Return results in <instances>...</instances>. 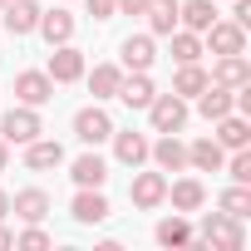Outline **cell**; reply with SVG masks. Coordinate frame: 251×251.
<instances>
[{"instance_id":"1","label":"cell","mask_w":251,"mask_h":251,"mask_svg":"<svg viewBox=\"0 0 251 251\" xmlns=\"http://www.w3.org/2000/svg\"><path fill=\"white\" fill-rule=\"evenodd\" d=\"M202 241H212V246H222V251H241V241H246V231H241V217L212 212V217L202 222Z\"/></svg>"},{"instance_id":"2","label":"cell","mask_w":251,"mask_h":251,"mask_svg":"<svg viewBox=\"0 0 251 251\" xmlns=\"http://www.w3.org/2000/svg\"><path fill=\"white\" fill-rule=\"evenodd\" d=\"M74 138H79V143H89V148H99L103 138H113V118H108L99 103L79 108V113H74Z\"/></svg>"},{"instance_id":"3","label":"cell","mask_w":251,"mask_h":251,"mask_svg":"<svg viewBox=\"0 0 251 251\" xmlns=\"http://www.w3.org/2000/svg\"><path fill=\"white\" fill-rule=\"evenodd\" d=\"M40 133H45V128H40V113H35L30 103H25V108H10L5 118H0V138H5V143H20V148H25V143L40 138Z\"/></svg>"},{"instance_id":"4","label":"cell","mask_w":251,"mask_h":251,"mask_svg":"<svg viewBox=\"0 0 251 251\" xmlns=\"http://www.w3.org/2000/svg\"><path fill=\"white\" fill-rule=\"evenodd\" d=\"M148 118H153V128H158V133H177L182 123H187V103H182L177 94H153Z\"/></svg>"},{"instance_id":"5","label":"cell","mask_w":251,"mask_h":251,"mask_svg":"<svg viewBox=\"0 0 251 251\" xmlns=\"http://www.w3.org/2000/svg\"><path fill=\"white\" fill-rule=\"evenodd\" d=\"M0 25H5L10 35H35L40 5H35V0H5V5H0Z\"/></svg>"},{"instance_id":"6","label":"cell","mask_w":251,"mask_h":251,"mask_svg":"<svg viewBox=\"0 0 251 251\" xmlns=\"http://www.w3.org/2000/svg\"><path fill=\"white\" fill-rule=\"evenodd\" d=\"M15 99L30 103V108H40V103L54 99V79L40 74V69H25V74H15Z\"/></svg>"},{"instance_id":"7","label":"cell","mask_w":251,"mask_h":251,"mask_svg":"<svg viewBox=\"0 0 251 251\" xmlns=\"http://www.w3.org/2000/svg\"><path fill=\"white\" fill-rule=\"evenodd\" d=\"M54 84H74V79H84V54L74 50V45H54V54H50V69H45Z\"/></svg>"},{"instance_id":"8","label":"cell","mask_w":251,"mask_h":251,"mask_svg":"<svg viewBox=\"0 0 251 251\" xmlns=\"http://www.w3.org/2000/svg\"><path fill=\"white\" fill-rule=\"evenodd\" d=\"M197 108H202V118H207V123H217V118L236 113V94H231L226 84H212V79H207V89L197 94Z\"/></svg>"},{"instance_id":"9","label":"cell","mask_w":251,"mask_h":251,"mask_svg":"<svg viewBox=\"0 0 251 251\" xmlns=\"http://www.w3.org/2000/svg\"><path fill=\"white\" fill-rule=\"evenodd\" d=\"M128 197H133V207L153 212L158 202H168V177H163V173H138L133 187H128Z\"/></svg>"},{"instance_id":"10","label":"cell","mask_w":251,"mask_h":251,"mask_svg":"<svg viewBox=\"0 0 251 251\" xmlns=\"http://www.w3.org/2000/svg\"><path fill=\"white\" fill-rule=\"evenodd\" d=\"M207 35H212V54H246V25H226V20H212L207 25Z\"/></svg>"},{"instance_id":"11","label":"cell","mask_w":251,"mask_h":251,"mask_svg":"<svg viewBox=\"0 0 251 251\" xmlns=\"http://www.w3.org/2000/svg\"><path fill=\"white\" fill-rule=\"evenodd\" d=\"M35 30L50 40V50H54V45H69V40H74V15L59 10V5H54V10H40V25H35Z\"/></svg>"},{"instance_id":"12","label":"cell","mask_w":251,"mask_h":251,"mask_svg":"<svg viewBox=\"0 0 251 251\" xmlns=\"http://www.w3.org/2000/svg\"><path fill=\"white\" fill-rule=\"evenodd\" d=\"M148 158H153L163 173H182V168H187V148H182L173 133H163L158 143H148Z\"/></svg>"},{"instance_id":"13","label":"cell","mask_w":251,"mask_h":251,"mask_svg":"<svg viewBox=\"0 0 251 251\" xmlns=\"http://www.w3.org/2000/svg\"><path fill=\"white\" fill-rule=\"evenodd\" d=\"M74 222H84V226H94V222H103L108 217V202H103V192L99 187H79V197H74Z\"/></svg>"},{"instance_id":"14","label":"cell","mask_w":251,"mask_h":251,"mask_svg":"<svg viewBox=\"0 0 251 251\" xmlns=\"http://www.w3.org/2000/svg\"><path fill=\"white\" fill-rule=\"evenodd\" d=\"M123 69H133V74L153 69V35H128L123 40Z\"/></svg>"},{"instance_id":"15","label":"cell","mask_w":251,"mask_h":251,"mask_svg":"<svg viewBox=\"0 0 251 251\" xmlns=\"http://www.w3.org/2000/svg\"><path fill=\"white\" fill-rule=\"evenodd\" d=\"M10 212H15L20 222H45V217H50V197H45L40 187H25V192H15Z\"/></svg>"},{"instance_id":"16","label":"cell","mask_w":251,"mask_h":251,"mask_svg":"<svg viewBox=\"0 0 251 251\" xmlns=\"http://www.w3.org/2000/svg\"><path fill=\"white\" fill-rule=\"evenodd\" d=\"M64 163V148L54 138H30L25 143V168H59Z\"/></svg>"},{"instance_id":"17","label":"cell","mask_w":251,"mask_h":251,"mask_svg":"<svg viewBox=\"0 0 251 251\" xmlns=\"http://www.w3.org/2000/svg\"><path fill=\"white\" fill-rule=\"evenodd\" d=\"M187 163H192L197 173H217V168L226 163V153H222V143H217V138H197V143L187 148Z\"/></svg>"},{"instance_id":"18","label":"cell","mask_w":251,"mask_h":251,"mask_svg":"<svg viewBox=\"0 0 251 251\" xmlns=\"http://www.w3.org/2000/svg\"><path fill=\"white\" fill-rule=\"evenodd\" d=\"M69 177H74L79 187H103V177H108V163H103L99 153H84V158H74Z\"/></svg>"},{"instance_id":"19","label":"cell","mask_w":251,"mask_h":251,"mask_svg":"<svg viewBox=\"0 0 251 251\" xmlns=\"http://www.w3.org/2000/svg\"><path fill=\"white\" fill-rule=\"evenodd\" d=\"M168 197H173V207H177V212H197V207L207 202V187H202L197 177H177V182L168 187Z\"/></svg>"},{"instance_id":"20","label":"cell","mask_w":251,"mask_h":251,"mask_svg":"<svg viewBox=\"0 0 251 251\" xmlns=\"http://www.w3.org/2000/svg\"><path fill=\"white\" fill-rule=\"evenodd\" d=\"M212 138H217L222 148H231V153H236V148H246V143H251V128H246V118L226 113V118H217V133H212Z\"/></svg>"},{"instance_id":"21","label":"cell","mask_w":251,"mask_h":251,"mask_svg":"<svg viewBox=\"0 0 251 251\" xmlns=\"http://www.w3.org/2000/svg\"><path fill=\"white\" fill-rule=\"evenodd\" d=\"M113 158L128 163V168H138V163L148 158V138H143V133H118V128H113Z\"/></svg>"},{"instance_id":"22","label":"cell","mask_w":251,"mask_h":251,"mask_svg":"<svg viewBox=\"0 0 251 251\" xmlns=\"http://www.w3.org/2000/svg\"><path fill=\"white\" fill-rule=\"evenodd\" d=\"M212 79L226 84V89H241V84H251V64H246L241 54H222V64L212 69Z\"/></svg>"},{"instance_id":"23","label":"cell","mask_w":251,"mask_h":251,"mask_svg":"<svg viewBox=\"0 0 251 251\" xmlns=\"http://www.w3.org/2000/svg\"><path fill=\"white\" fill-rule=\"evenodd\" d=\"M148 30L153 35H173L177 30V0H148Z\"/></svg>"},{"instance_id":"24","label":"cell","mask_w":251,"mask_h":251,"mask_svg":"<svg viewBox=\"0 0 251 251\" xmlns=\"http://www.w3.org/2000/svg\"><path fill=\"white\" fill-rule=\"evenodd\" d=\"M153 94H158V89H153V79H148V74H133V79H123V84H118V99L128 103V108H148V103H153Z\"/></svg>"},{"instance_id":"25","label":"cell","mask_w":251,"mask_h":251,"mask_svg":"<svg viewBox=\"0 0 251 251\" xmlns=\"http://www.w3.org/2000/svg\"><path fill=\"white\" fill-rule=\"evenodd\" d=\"M177 20H182L192 35H202V30L217 20V10H212V0H187V5H177Z\"/></svg>"},{"instance_id":"26","label":"cell","mask_w":251,"mask_h":251,"mask_svg":"<svg viewBox=\"0 0 251 251\" xmlns=\"http://www.w3.org/2000/svg\"><path fill=\"white\" fill-rule=\"evenodd\" d=\"M118 84H123V69H118V64H94V74H89L94 99H113V94H118Z\"/></svg>"},{"instance_id":"27","label":"cell","mask_w":251,"mask_h":251,"mask_svg":"<svg viewBox=\"0 0 251 251\" xmlns=\"http://www.w3.org/2000/svg\"><path fill=\"white\" fill-rule=\"evenodd\" d=\"M202 89H207V69L182 64V69H177V79H173V94H177V99H197Z\"/></svg>"},{"instance_id":"28","label":"cell","mask_w":251,"mask_h":251,"mask_svg":"<svg viewBox=\"0 0 251 251\" xmlns=\"http://www.w3.org/2000/svg\"><path fill=\"white\" fill-rule=\"evenodd\" d=\"M173 59L177 64H197L202 59V40L192 30H173Z\"/></svg>"},{"instance_id":"29","label":"cell","mask_w":251,"mask_h":251,"mask_svg":"<svg viewBox=\"0 0 251 251\" xmlns=\"http://www.w3.org/2000/svg\"><path fill=\"white\" fill-rule=\"evenodd\" d=\"M163 246H187L192 241V226L182 222V217H168V222H158V231H153Z\"/></svg>"},{"instance_id":"30","label":"cell","mask_w":251,"mask_h":251,"mask_svg":"<svg viewBox=\"0 0 251 251\" xmlns=\"http://www.w3.org/2000/svg\"><path fill=\"white\" fill-rule=\"evenodd\" d=\"M222 212H226V217H246V212H251V187H246V182L226 187V192H222Z\"/></svg>"},{"instance_id":"31","label":"cell","mask_w":251,"mask_h":251,"mask_svg":"<svg viewBox=\"0 0 251 251\" xmlns=\"http://www.w3.org/2000/svg\"><path fill=\"white\" fill-rule=\"evenodd\" d=\"M226 173H231V182H246V187H251V153L236 148V158L226 163Z\"/></svg>"},{"instance_id":"32","label":"cell","mask_w":251,"mask_h":251,"mask_svg":"<svg viewBox=\"0 0 251 251\" xmlns=\"http://www.w3.org/2000/svg\"><path fill=\"white\" fill-rule=\"evenodd\" d=\"M15 241H20V246H30V251H40V246H50V236H45V231H40L35 222H30V231H20Z\"/></svg>"},{"instance_id":"33","label":"cell","mask_w":251,"mask_h":251,"mask_svg":"<svg viewBox=\"0 0 251 251\" xmlns=\"http://www.w3.org/2000/svg\"><path fill=\"white\" fill-rule=\"evenodd\" d=\"M113 10H118V0H89V15L94 20H113Z\"/></svg>"},{"instance_id":"34","label":"cell","mask_w":251,"mask_h":251,"mask_svg":"<svg viewBox=\"0 0 251 251\" xmlns=\"http://www.w3.org/2000/svg\"><path fill=\"white\" fill-rule=\"evenodd\" d=\"M231 15H236V25H251V0H236Z\"/></svg>"},{"instance_id":"35","label":"cell","mask_w":251,"mask_h":251,"mask_svg":"<svg viewBox=\"0 0 251 251\" xmlns=\"http://www.w3.org/2000/svg\"><path fill=\"white\" fill-rule=\"evenodd\" d=\"M118 10H128V15H143V10H148V0H118Z\"/></svg>"},{"instance_id":"36","label":"cell","mask_w":251,"mask_h":251,"mask_svg":"<svg viewBox=\"0 0 251 251\" xmlns=\"http://www.w3.org/2000/svg\"><path fill=\"white\" fill-rule=\"evenodd\" d=\"M5 163H10V143L0 138V173H5Z\"/></svg>"},{"instance_id":"37","label":"cell","mask_w":251,"mask_h":251,"mask_svg":"<svg viewBox=\"0 0 251 251\" xmlns=\"http://www.w3.org/2000/svg\"><path fill=\"white\" fill-rule=\"evenodd\" d=\"M5 212H10V197H5V192H0V217H5Z\"/></svg>"},{"instance_id":"38","label":"cell","mask_w":251,"mask_h":251,"mask_svg":"<svg viewBox=\"0 0 251 251\" xmlns=\"http://www.w3.org/2000/svg\"><path fill=\"white\" fill-rule=\"evenodd\" d=\"M10 241H15V236H10V231H5V226H0V246H10Z\"/></svg>"},{"instance_id":"39","label":"cell","mask_w":251,"mask_h":251,"mask_svg":"<svg viewBox=\"0 0 251 251\" xmlns=\"http://www.w3.org/2000/svg\"><path fill=\"white\" fill-rule=\"evenodd\" d=\"M0 5H5V0H0Z\"/></svg>"}]
</instances>
